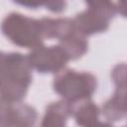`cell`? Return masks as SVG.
I'll list each match as a JSON object with an SVG mask.
<instances>
[{"label": "cell", "instance_id": "obj_1", "mask_svg": "<svg viewBox=\"0 0 127 127\" xmlns=\"http://www.w3.org/2000/svg\"><path fill=\"white\" fill-rule=\"evenodd\" d=\"M5 74L10 76V82L1 90L3 97L9 100L21 98L30 81V72L26 60L21 55L0 54V83Z\"/></svg>", "mask_w": 127, "mask_h": 127}, {"label": "cell", "instance_id": "obj_2", "mask_svg": "<svg viewBox=\"0 0 127 127\" xmlns=\"http://www.w3.org/2000/svg\"><path fill=\"white\" fill-rule=\"evenodd\" d=\"M4 33L16 44L34 46L41 40L40 25L33 20L23 17H10L3 24Z\"/></svg>", "mask_w": 127, "mask_h": 127}, {"label": "cell", "instance_id": "obj_3", "mask_svg": "<svg viewBox=\"0 0 127 127\" xmlns=\"http://www.w3.org/2000/svg\"><path fill=\"white\" fill-rule=\"evenodd\" d=\"M94 87V78L90 74H77L70 70L60 76L55 82V88L68 99L88 96Z\"/></svg>", "mask_w": 127, "mask_h": 127}, {"label": "cell", "instance_id": "obj_4", "mask_svg": "<svg viewBox=\"0 0 127 127\" xmlns=\"http://www.w3.org/2000/svg\"><path fill=\"white\" fill-rule=\"evenodd\" d=\"M31 64L41 71H52L62 67L67 60L63 49L52 47L51 49H38L30 57Z\"/></svg>", "mask_w": 127, "mask_h": 127}, {"label": "cell", "instance_id": "obj_5", "mask_svg": "<svg viewBox=\"0 0 127 127\" xmlns=\"http://www.w3.org/2000/svg\"><path fill=\"white\" fill-rule=\"evenodd\" d=\"M75 117L80 125H90L94 122V119L96 120L97 109L90 102L86 103L78 109V111L75 114Z\"/></svg>", "mask_w": 127, "mask_h": 127}, {"label": "cell", "instance_id": "obj_6", "mask_svg": "<svg viewBox=\"0 0 127 127\" xmlns=\"http://www.w3.org/2000/svg\"><path fill=\"white\" fill-rule=\"evenodd\" d=\"M93 127H109V126H107V125H104V124H98V125H96V126H93Z\"/></svg>", "mask_w": 127, "mask_h": 127}]
</instances>
